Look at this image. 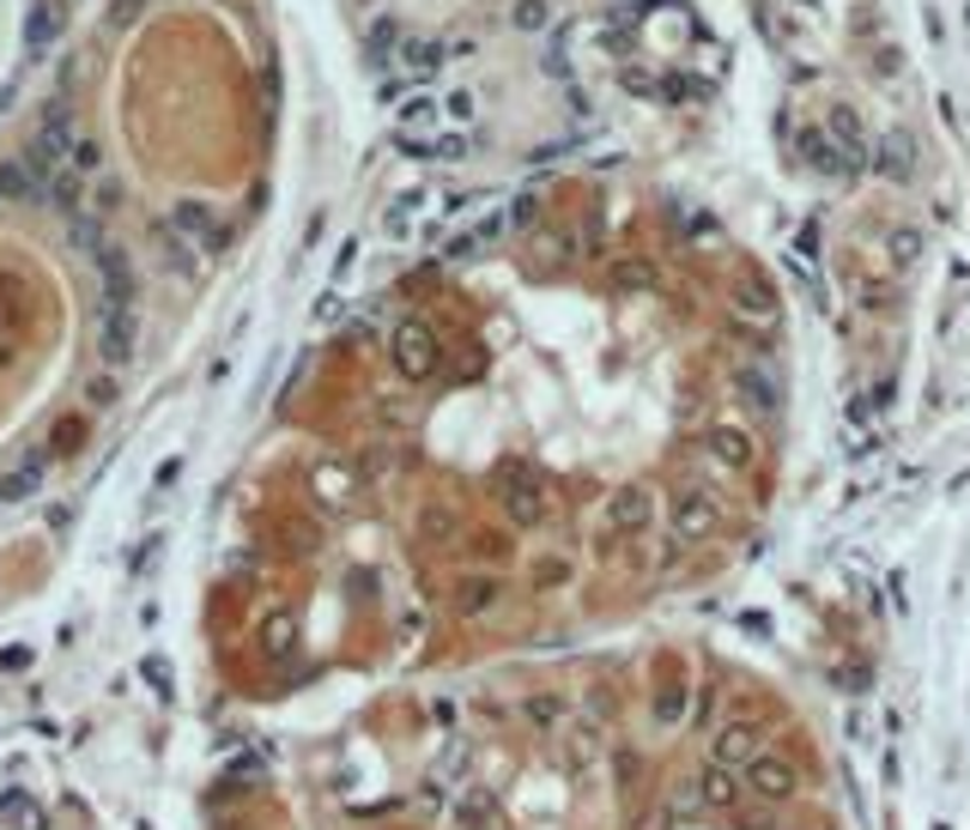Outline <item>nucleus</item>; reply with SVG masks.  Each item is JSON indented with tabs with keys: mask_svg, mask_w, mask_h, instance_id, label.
I'll return each mask as SVG.
<instances>
[{
	"mask_svg": "<svg viewBox=\"0 0 970 830\" xmlns=\"http://www.w3.org/2000/svg\"><path fill=\"white\" fill-rule=\"evenodd\" d=\"M765 758V721L753 716H728L716 734H709V764H722V770H746V764Z\"/></svg>",
	"mask_w": 970,
	"mask_h": 830,
	"instance_id": "1",
	"label": "nucleus"
},
{
	"mask_svg": "<svg viewBox=\"0 0 970 830\" xmlns=\"http://www.w3.org/2000/svg\"><path fill=\"white\" fill-rule=\"evenodd\" d=\"M741 782H746V800H758V807H788V800L800 795V770L788 758H776V751H765L758 764H746Z\"/></svg>",
	"mask_w": 970,
	"mask_h": 830,
	"instance_id": "2",
	"label": "nucleus"
},
{
	"mask_svg": "<svg viewBox=\"0 0 970 830\" xmlns=\"http://www.w3.org/2000/svg\"><path fill=\"white\" fill-rule=\"evenodd\" d=\"M741 800H746L741 770H722V764H704V770L692 776V807H704V812H741Z\"/></svg>",
	"mask_w": 970,
	"mask_h": 830,
	"instance_id": "3",
	"label": "nucleus"
},
{
	"mask_svg": "<svg viewBox=\"0 0 970 830\" xmlns=\"http://www.w3.org/2000/svg\"><path fill=\"white\" fill-rule=\"evenodd\" d=\"M722 527V503L709 491H680L674 498V540H709Z\"/></svg>",
	"mask_w": 970,
	"mask_h": 830,
	"instance_id": "4",
	"label": "nucleus"
},
{
	"mask_svg": "<svg viewBox=\"0 0 970 830\" xmlns=\"http://www.w3.org/2000/svg\"><path fill=\"white\" fill-rule=\"evenodd\" d=\"M650 522H655V498L643 485H625V491H613V503H606V527L613 534H650Z\"/></svg>",
	"mask_w": 970,
	"mask_h": 830,
	"instance_id": "5",
	"label": "nucleus"
},
{
	"mask_svg": "<svg viewBox=\"0 0 970 830\" xmlns=\"http://www.w3.org/2000/svg\"><path fill=\"white\" fill-rule=\"evenodd\" d=\"M704 449H709V461H716V467H728V473H741V467H753V461H758L753 431H741V424H716Z\"/></svg>",
	"mask_w": 970,
	"mask_h": 830,
	"instance_id": "6",
	"label": "nucleus"
},
{
	"mask_svg": "<svg viewBox=\"0 0 970 830\" xmlns=\"http://www.w3.org/2000/svg\"><path fill=\"white\" fill-rule=\"evenodd\" d=\"M395 365L407 376H431L437 370V346H431V334H425L419 321H407V328L395 334Z\"/></svg>",
	"mask_w": 970,
	"mask_h": 830,
	"instance_id": "7",
	"label": "nucleus"
},
{
	"mask_svg": "<svg viewBox=\"0 0 970 830\" xmlns=\"http://www.w3.org/2000/svg\"><path fill=\"white\" fill-rule=\"evenodd\" d=\"M498 594H503L498 576H468V582L456 588V613H461V618H480V613H491V606H498Z\"/></svg>",
	"mask_w": 970,
	"mask_h": 830,
	"instance_id": "8",
	"label": "nucleus"
},
{
	"mask_svg": "<svg viewBox=\"0 0 970 830\" xmlns=\"http://www.w3.org/2000/svg\"><path fill=\"white\" fill-rule=\"evenodd\" d=\"M571 576H576V564L564 552H540L534 564H528V582H534L540 594H547V588H571Z\"/></svg>",
	"mask_w": 970,
	"mask_h": 830,
	"instance_id": "9",
	"label": "nucleus"
},
{
	"mask_svg": "<svg viewBox=\"0 0 970 830\" xmlns=\"http://www.w3.org/2000/svg\"><path fill=\"white\" fill-rule=\"evenodd\" d=\"M734 382H741L746 407H753V412H765V419H770V412H776V382H770V376L758 370V365H741V376H734Z\"/></svg>",
	"mask_w": 970,
	"mask_h": 830,
	"instance_id": "10",
	"label": "nucleus"
},
{
	"mask_svg": "<svg viewBox=\"0 0 970 830\" xmlns=\"http://www.w3.org/2000/svg\"><path fill=\"white\" fill-rule=\"evenodd\" d=\"M685 709H692V685H674V679H667L662 691H655V728H680Z\"/></svg>",
	"mask_w": 970,
	"mask_h": 830,
	"instance_id": "11",
	"label": "nucleus"
},
{
	"mask_svg": "<svg viewBox=\"0 0 970 830\" xmlns=\"http://www.w3.org/2000/svg\"><path fill=\"white\" fill-rule=\"evenodd\" d=\"M503 503H510V522H515V527H540V522H547V498H540L534 485L510 491V498H503Z\"/></svg>",
	"mask_w": 970,
	"mask_h": 830,
	"instance_id": "12",
	"label": "nucleus"
},
{
	"mask_svg": "<svg viewBox=\"0 0 970 830\" xmlns=\"http://www.w3.org/2000/svg\"><path fill=\"white\" fill-rule=\"evenodd\" d=\"M564 758H571V764L601 758V734H594V728H564Z\"/></svg>",
	"mask_w": 970,
	"mask_h": 830,
	"instance_id": "13",
	"label": "nucleus"
},
{
	"mask_svg": "<svg viewBox=\"0 0 970 830\" xmlns=\"http://www.w3.org/2000/svg\"><path fill=\"white\" fill-rule=\"evenodd\" d=\"M528 721H534L540 734H552L564 721V704H559V697H528Z\"/></svg>",
	"mask_w": 970,
	"mask_h": 830,
	"instance_id": "14",
	"label": "nucleus"
},
{
	"mask_svg": "<svg viewBox=\"0 0 970 830\" xmlns=\"http://www.w3.org/2000/svg\"><path fill=\"white\" fill-rule=\"evenodd\" d=\"M741 830H776V819H770V807H765V812H746V819H741Z\"/></svg>",
	"mask_w": 970,
	"mask_h": 830,
	"instance_id": "15",
	"label": "nucleus"
}]
</instances>
